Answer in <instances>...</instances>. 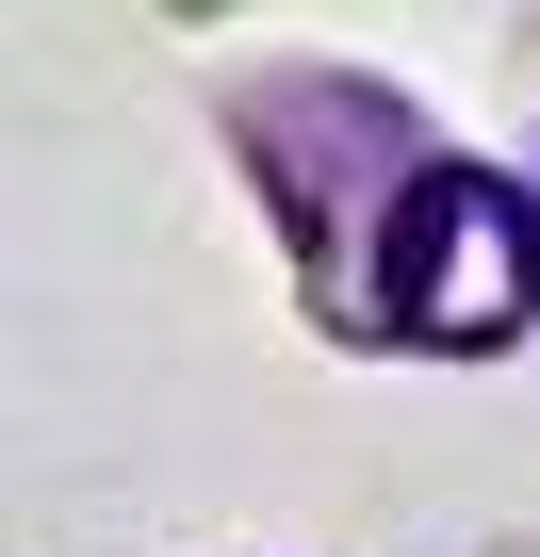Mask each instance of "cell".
I'll return each mask as SVG.
<instances>
[{"label": "cell", "mask_w": 540, "mask_h": 557, "mask_svg": "<svg viewBox=\"0 0 540 557\" xmlns=\"http://www.w3.org/2000/svg\"><path fill=\"white\" fill-rule=\"evenodd\" d=\"M540 312V197L491 164H410L377 213V329L410 345H507Z\"/></svg>", "instance_id": "obj_1"}]
</instances>
